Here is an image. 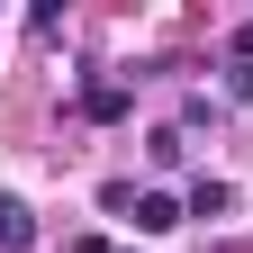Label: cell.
<instances>
[{"label": "cell", "instance_id": "6da1fadb", "mask_svg": "<svg viewBox=\"0 0 253 253\" xmlns=\"http://www.w3.org/2000/svg\"><path fill=\"white\" fill-rule=\"evenodd\" d=\"M181 217H190V208L172 199V190H136V235H172Z\"/></svg>", "mask_w": 253, "mask_h": 253}, {"label": "cell", "instance_id": "7a4b0ae2", "mask_svg": "<svg viewBox=\"0 0 253 253\" xmlns=\"http://www.w3.org/2000/svg\"><path fill=\"white\" fill-rule=\"evenodd\" d=\"M126 109H136V90H126V82H82V118H100V126H118Z\"/></svg>", "mask_w": 253, "mask_h": 253}, {"label": "cell", "instance_id": "3957f363", "mask_svg": "<svg viewBox=\"0 0 253 253\" xmlns=\"http://www.w3.org/2000/svg\"><path fill=\"white\" fill-rule=\"evenodd\" d=\"M27 244H37V217H27V199L0 190V253H27Z\"/></svg>", "mask_w": 253, "mask_h": 253}, {"label": "cell", "instance_id": "277c9868", "mask_svg": "<svg viewBox=\"0 0 253 253\" xmlns=\"http://www.w3.org/2000/svg\"><path fill=\"white\" fill-rule=\"evenodd\" d=\"M226 199H235L226 181H199V190H190V217H226Z\"/></svg>", "mask_w": 253, "mask_h": 253}, {"label": "cell", "instance_id": "5b68a950", "mask_svg": "<svg viewBox=\"0 0 253 253\" xmlns=\"http://www.w3.org/2000/svg\"><path fill=\"white\" fill-rule=\"evenodd\" d=\"M145 154H154V163H163V172H172V163H181V154H190V145H181V126H154V136H145Z\"/></svg>", "mask_w": 253, "mask_h": 253}, {"label": "cell", "instance_id": "8992f818", "mask_svg": "<svg viewBox=\"0 0 253 253\" xmlns=\"http://www.w3.org/2000/svg\"><path fill=\"white\" fill-rule=\"evenodd\" d=\"M226 100H253V63H226Z\"/></svg>", "mask_w": 253, "mask_h": 253}, {"label": "cell", "instance_id": "52a82bcc", "mask_svg": "<svg viewBox=\"0 0 253 253\" xmlns=\"http://www.w3.org/2000/svg\"><path fill=\"white\" fill-rule=\"evenodd\" d=\"M235 63H253V18H244V27H235Z\"/></svg>", "mask_w": 253, "mask_h": 253}]
</instances>
